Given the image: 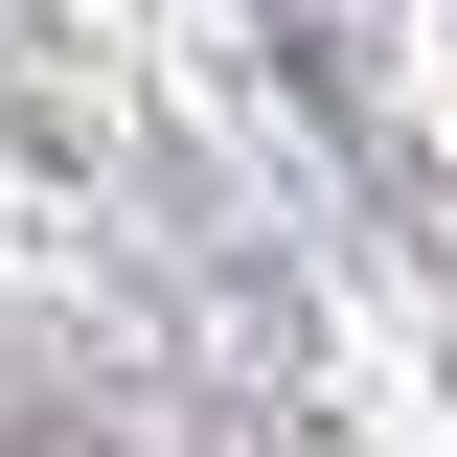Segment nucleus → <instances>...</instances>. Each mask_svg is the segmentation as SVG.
I'll list each match as a JSON object with an SVG mask.
<instances>
[]
</instances>
